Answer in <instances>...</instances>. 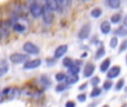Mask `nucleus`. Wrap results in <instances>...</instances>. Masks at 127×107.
Returning <instances> with one entry per match:
<instances>
[{"label": "nucleus", "instance_id": "nucleus-1", "mask_svg": "<svg viewBox=\"0 0 127 107\" xmlns=\"http://www.w3.org/2000/svg\"><path fill=\"white\" fill-rule=\"evenodd\" d=\"M29 11H30V13L35 18H38V17H40V16H42L44 6H41V4L37 1H33V2H31L30 7H29Z\"/></svg>", "mask_w": 127, "mask_h": 107}, {"label": "nucleus", "instance_id": "nucleus-2", "mask_svg": "<svg viewBox=\"0 0 127 107\" xmlns=\"http://www.w3.org/2000/svg\"><path fill=\"white\" fill-rule=\"evenodd\" d=\"M9 59H10V61L13 64H25L26 61L29 60V56L28 55H25V54L16 53V54H11Z\"/></svg>", "mask_w": 127, "mask_h": 107}, {"label": "nucleus", "instance_id": "nucleus-3", "mask_svg": "<svg viewBox=\"0 0 127 107\" xmlns=\"http://www.w3.org/2000/svg\"><path fill=\"white\" fill-rule=\"evenodd\" d=\"M22 49L26 51L28 55H37L39 54V48L36 46L33 42H30V41H27L22 46Z\"/></svg>", "mask_w": 127, "mask_h": 107}, {"label": "nucleus", "instance_id": "nucleus-4", "mask_svg": "<svg viewBox=\"0 0 127 107\" xmlns=\"http://www.w3.org/2000/svg\"><path fill=\"white\" fill-rule=\"evenodd\" d=\"M1 94L4 95V96H7V97H9L10 99H15V98H17V97H19L20 92H19L18 88L7 87V88H4V89L2 90Z\"/></svg>", "mask_w": 127, "mask_h": 107}, {"label": "nucleus", "instance_id": "nucleus-5", "mask_svg": "<svg viewBox=\"0 0 127 107\" xmlns=\"http://www.w3.org/2000/svg\"><path fill=\"white\" fill-rule=\"evenodd\" d=\"M42 20L46 25H50L54 21V13L50 11L46 6H44V11H42Z\"/></svg>", "mask_w": 127, "mask_h": 107}, {"label": "nucleus", "instance_id": "nucleus-6", "mask_svg": "<svg viewBox=\"0 0 127 107\" xmlns=\"http://www.w3.org/2000/svg\"><path fill=\"white\" fill-rule=\"evenodd\" d=\"M121 70H122V68L119 66H113V67H110V69H108V71H107V78L109 80H112L113 78L118 77L119 74H121Z\"/></svg>", "mask_w": 127, "mask_h": 107}, {"label": "nucleus", "instance_id": "nucleus-7", "mask_svg": "<svg viewBox=\"0 0 127 107\" xmlns=\"http://www.w3.org/2000/svg\"><path fill=\"white\" fill-rule=\"evenodd\" d=\"M89 34H90V25L86 24L80 28V30L78 33V37L79 39H87L89 37Z\"/></svg>", "mask_w": 127, "mask_h": 107}, {"label": "nucleus", "instance_id": "nucleus-8", "mask_svg": "<svg viewBox=\"0 0 127 107\" xmlns=\"http://www.w3.org/2000/svg\"><path fill=\"white\" fill-rule=\"evenodd\" d=\"M41 65V60L40 59H31L24 64V69H35L38 68Z\"/></svg>", "mask_w": 127, "mask_h": 107}, {"label": "nucleus", "instance_id": "nucleus-9", "mask_svg": "<svg viewBox=\"0 0 127 107\" xmlns=\"http://www.w3.org/2000/svg\"><path fill=\"white\" fill-rule=\"evenodd\" d=\"M68 50V46L67 45H60L58 46L57 48L55 49V53H54V58L55 59H58V58H62V57L67 53Z\"/></svg>", "mask_w": 127, "mask_h": 107}, {"label": "nucleus", "instance_id": "nucleus-10", "mask_svg": "<svg viewBox=\"0 0 127 107\" xmlns=\"http://www.w3.org/2000/svg\"><path fill=\"white\" fill-rule=\"evenodd\" d=\"M95 65L92 63H88L86 64V66L84 67V71H83V76L85 77V78H88V77H92L93 74H94L95 71Z\"/></svg>", "mask_w": 127, "mask_h": 107}, {"label": "nucleus", "instance_id": "nucleus-11", "mask_svg": "<svg viewBox=\"0 0 127 107\" xmlns=\"http://www.w3.org/2000/svg\"><path fill=\"white\" fill-rule=\"evenodd\" d=\"M45 6L49 9L50 11H59V7H58V3H57V0H47L45 2Z\"/></svg>", "mask_w": 127, "mask_h": 107}, {"label": "nucleus", "instance_id": "nucleus-12", "mask_svg": "<svg viewBox=\"0 0 127 107\" xmlns=\"http://www.w3.org/2000/svg\"><path fill=\"white\" fill-rule=\"evenodd\" d=\"M12 27H13V30L18 31V33H24V31L26 30V25L22 24L20 18H18V20L12 25Z\"/></svg>", "mask_w": 127, "mask_h": 107}, {"label": "nucleus", "instance_id": "nucleus-13", "mask_svg": "<svg viewBox=\"0 0 127 107\" xmlns=\"http://www.w3.org/2000/svg\"><path fill=\"white\" fill-rule=\"evenodd\" d=\"M110 30H112V27H110V22L107 21V20H105V21H103L100 24V31L103 34H105V35H107V34L110 33Z\"/></svg>", "mask_w": 127, "mask_h": 107}, {"label": "nucleus", "instance_id": "nucleus-14", "mask_svg": "<svg viewBox=\"0 0 127 107\" xmlns=\"http://www.w3.org/2000/svg\"><path fill=\"white\" fill-rule=\"evenodd\" d=\"M110 63H112L110 58H106L105 60H104L103 63L100 64V66H99V69H100V71L101 72H107L108 69H109V67H110Z\"/></svg>", "mask_w": 127, "mask_h": 107}, {"label": "nucleus", "instance_id": "nucleus-15", "mask_svg": "<svg viewBox=\"0 0 127 107\" xmlns=\"http://www.w3.org/2000/svg\"><path fill=\"white\" fill-rule=\"evenodd\" d=\"M78 80H79L78 75H67L65 83L67 84V85H74V84H76Z\"/></svg>", "mask_w": 127, "mask_h": 107}, {"label": "nucleus", "instance_id": "nucleus-16", "mask_svg": "<svg viewBox=\"0 0 127 107\" xmlns=\"http://www.w3.org/2000/svg\"><path fill=\"white\" fill-rule=\"evenodd\" d=\"M115 35L119 36V37H126L127 36V28L124 26H119L115 31Z\"/></svg>", "mask_w": 127, "mask_h": 107}, {"label": "nucleus", "instance_id": "nucleus-17", "mask_svg": "<svg viewBox=\"0 0 127 107\" xmlns=\"http://www.w3.org/2000/svg\"><path fill=\"white\" fill-rule=\"evenodd\" d=\"M105 54H106L105 47H104V46H103V44H101V46L99 47L98 49H97L96 55H95V58H96V59H100L103 56H105Z\"/></svg>", "mask_w": 127, "mask_h": 107}, {"label": "nucleus", "instance_id": "nucleus-18", "mask_svg": "<svg viewBox=\"0 0 127 107\" xmlns=\"http://www.w3.org/2000/svg\"><path fill=\"white\" fill-rule=\"evenodd\" d=\"M80 71V68L77 65H72L71 67L68 68V75H78V72Z\"/></svg>", "mask_w": 127, "mask_h": 107}, {"label": "nucleus", "instance_id": "nucleus-19", "mask_svg": "<svg viewBox=\"0 0 127 107\" xmlns=\"http://www.w3.org/2000/svg\"><path fill=\"white\" fill-rule=\"evenodd\" d=\"M108 6L113 9H117L121 7V0H108L107 1Z\"/></svg>", "mask_w": 127, "mask_h": 107}, {"label": "nucleus", "instance_id": "nucleus-20", "mask_svg": "<svg viewBox=\"0 0 127 107\" xmlns=\"http://www.w3.org/2000/svg\"><path fill=\"white\" fill-rule=\"evenodd\" d=\"M101 13H103V11H101V9H99V8H94L92 11H90V16H92L93 18H95V19L100 17Z\"/></svg>", "mask_w": 127, "mask_h": 107}, {"label": "nucleus", "instance_id": "nucleus-21", "mask_svg": "<svg viewBox=\"0 0 127 107\" xmlns=\"http://www.w3.org/2000/svg\"><path fill=\"white\" fill-rule=\"evenodd\" d=\"M121 20H122V15H121L119 12L114 13V15L110 17V21H112L113 24H118Z\"/></svg>", "mask_w": 127, "mask_h": 107}, {"label": "nucleus", "instance_id": "nucleus-22", "mask_svg": "<svg viewBox=\"0 0 127 107\" xmlns=\"http://www.w3.org/2000/svg\"><path fill=\"white\" fill-rule=\"evenodd\" d=\"M72 65H74V61H72L71 58H69V57L64 58V60H63V66H64V67L69 68V67H71Z\"/></svg>", "mask_w": 127, "mask_h": 107}, {"label": "nucleus", "instance_id": "nucleus-23", "mask_svg": "<svg viewBox=\"0 0 127 107\" xmlns=\"http://www.w3.org/2000/svg\"><path fill=\"white\" fill-rule=\"evenodd\" d=\"M68 88V85L66 83H59L57 86H56V92L58 93H62L64 90H66Z\"/></svg>", "mask_w": 127, "mask_h": 107}, {"label": "nucleus", "instance_id": "nucleus-24", "mask_svg": "<svg viewBox=\"0 0 127 107\" xmlns=\"http://www.w3.org/2000/svg\"><path fill=\"white\" fill-rule=\"evenodd\" d=\"M66 76H67V75L64 74V72H58V74H56L55 78L58 83H64V81L66 80Z\"/></svg>", "mask_w": 127, "mask_h": 107}, {"label": "nucleus", "instance_id": "nucleus-25", "mask_svg": "<svg viewBox=\"0 0 127 107\" xmlns=\"http://www.w3.org/2000/svg\"><path fill=\"white\" fill-rule=\"evenodd\" d=\"M100 94H101V88L95 87L94 89L92 90V93H90V97H92V98H95V97H98Z\"/></svg>", "mask_w": 127, "mask_h": 107}, {"label": "nucleus", "instance_id": "nucleus-26", "mask_svg": "<svg viewBox=\"0 0 127 107\" xmlns=\"http://www.w3.org/2000/svg\"><path fill=\"white\" fill-rule=\"evenodd\" d=\"M40 81L44 85V87H47V86H50V79L47 76H41L40 77Z\"/></svg>", "mask_w": 127, "mask_h": 107}, {"label": "nucleus", "instance_id": "nucleus-27", "mask_svg": "<svg viewBox=\"0 0 127 107\" xmlns=\"http://www.w3.org/2000/svg\"><path fill=\"white\" fill-rule=\"evenodd\" d=\"M112 87H113V81H112V80L107 79V80L104 81V84H103V89H105V90H109Z\"/></svg>", "mask_w": 127, "mask_h": 107}, {"label": "nucleus", "instance_id": "nucleus-28", "mask_svg": "<svg viewBox=\"0 0 127 107\" xmlns=\"http://www.w3.org/2000/svg\"><path fill=\"white\" fill-rule=\"evenodd\" d=\"M117 45H118V39H117V37L110 38V40H109V46H110V48H116Z\"/></svg>", "mask_w": 127, "mask_h": 107}, {"label": "nucleus", "instance_id": "nucleus-29", "mask_svg": "<svg viewBox=\"0 0 127 107\" xmlns=\"http://www.w3.org/2000/svg\"><path fill=\"white\" fill-rule=\"evenodd\" d=\"M9 70V67L7 65H2L1 67H0V78H1L2 76H4V75L8 72Z\"/></svg>", "mask_w": 127, "mask_h": 107}, {"label": "nucleus", "instance_id": "nucleus-30", "mask_svg": "<svg viewBox=\"0 0 127 107\" xmlns=\"http://www.w3.org/2000/svg\"><path fill=\"white\" fill-rule=\"evenodd\" d=\"M99 83H100V78H99V77H97V76L93 77V78L90 79V84H92V86H94V87H96Z\"/></svg>", "mask_w": 127, "mask_h": 107}, {"label": "nucleus", "instance_id": "nucleus-31", "mask_svg": "<svg viewBox=\"0 0 127 107\" xmlns=\"http://www.w3.org/2000/svg\"><path fill=\"white\" fill-rule=\"evenodd\" d=\"M124 84H125L124 79H119V80L117 81V84L115 85V90H121L122 88L124 87Z\"/></svg>", "mask_w": 127, "mask_h": 107}, {"label": "nucleus", "instance_id": "nucleus-32", "mask_svg": "<svg viewBox=\"0 0 127 107\" xmlns=\"http://www.w3.org/2000/svg\"><path fill=\"white\" fill-rule=\"evenodd\" d=\"M126 49H127V39H125L121 44V46H119V53H123V51H125Z\"/></svg>", "mask_w": 127, "mask_h": 107}, {"label": "nucleus", "instance_id": "nucleus-33", "mask_svg": "<svg viewBox=\"0 0 127 107\" xmlns=\"http://www.w3.org/2000/svg\"><path fill=\"white\" fill-rule=\"evenodd\" d=\"M77 98H78L79 102H81V103H83V102L86 101V94H85V93H84V94H79L78 96H77Z\"/></svg>", "mask_w": 127, "mask_h": 107}, {"label": "nucleus", "instance_id": "nucleus-34", "mask_svg": "<svg viewBox=\"0 0 127 107\" xmlns=\"http://www.w3.org/2000/svg\"><path fill=\"white\" fill-rule=\"evenodd\" d=\"M65 107H76V104H75V102L69 101V102H67V103H66Z\"/></svg>", "mask_w": 127, "mask_h": 107}, {"label": "nucleus", "instance_id": "nucleus-35", "mask_svg": "<svg viewBox=\"0 0 127 107\" xmlns=\"http://www.w3.org/2000/svg\"><path fill=\"white\" fill-rule=\"evenodd\" d=\"M87 85H88L87 83H84L83 85H80V86H79V88H78V89L80 90V92H84V90H85L86 88H87Z\"/></svg>", "mask_w": 127, "mask_h": 107}, {"label": "nucleus", "instance_id": "nucleus-36", "mask_svg": "<svg viewBox=\"0 0 127 107\" xmlns=\"http://www.w3.org/2000/svg\"><path fill=\"white\" fill-rule=\"evenodd\" d=\"M47 65L51 66V65H55V58L51 59V58H47Z\"/></svg>", "mask_w": 127, "mask_h": 107}, {"label": "nucleus", "instance_id": "nucleus-37", "mask_svg": "<svg viewBox=\"0 0 127 107\" xmlns=\"http://www.w3.org/2000/svg\"><path fill=\"white\" fill-rule=\"evenodd\" d=\"M124 27H126L127 28V16L124 18Z\"/></svg>", "mask_w": 127, "mask_h": 107}, {"label": "nucleus", "instance_id": "nucleus-38", "mask_svg": "<svg viewBox=\"0 0 127 107\" xmlns=\"http://www.w3.org/2000/svg\"><path fill=\"white\" fill-rule=\"evenodd\" d=\"M2 101H3V95L0 93V103H2Z\"/></svg>", "mask_w": 127, "mask_h": 107}, {"label": "nucleus", "instance_id": "nucleus-39", "mask_svg": "<svg viewBox=\"0 0 127 107\" xmlns=\"http://www.w3.org/2000/svg\"><path fill=\"white\" fill-rule=\"evenodd\" d=\"M103 107H109V106H108V105H105V106H103Z\"/></svg>", "mask_w": 127, "mask_h": 107}, {"label": "nucleus", "instance_id": "nucleus-40", "mask_svg": "<svg viewBox=\"0 0 127 107\" xmlns=\"http://www.w3.org/2000/svg\"><path fill=\"white\" fill-rule=\"evenodd\" d=\"M126 64H127V55H126Z\"/></svg>", "mask_w": 127, "mask_h": 107}, {"label": "nucleus", "instance_id": "nucleus-41", "mask_svg": "<svg viewBox=\"0 0 127 107\" xmlns=\"http://www.w3.org/2000/svg\"><path fill=\"white\" fill-rule=\"evenodd\" d=\"M0 26H1V24H0Z\"/></svg>", "mask_w": 127, "mask_h": 107}]
</instances>
